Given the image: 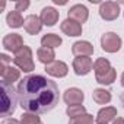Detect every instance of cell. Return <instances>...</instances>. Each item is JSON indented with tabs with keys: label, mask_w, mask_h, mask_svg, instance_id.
<instances>
[{
	"label": "cell",
	"mask_w": 124,
	"mask_h": 124,
	"mask_svg": "<svg viewBox=\"0 0 124 124\" xmlns=\"http://www.w3.org/2000/svg\"><path fill=\"white\" fill-rule=\"evenodd\" d=\"M69 124H93V117L89 114H83L78 118H72Z\"/></svg>",
	"instance_id": "cell-25"
},
{
	"label": "cell",
	"mask_w": 124,
	"mask_h": 124,
	"mask_svg": "<svg viewBox=\"0 0 124 124\" xmlns=\"http://www.w3.org/2000/svg\"><path fill=\"white\" fill-rule=\"evenodd\" d=\"M39 124H42V123H39Z\"/></svg>",
	"instance_id": "cell-32"
},
{
	"label": "cell",
	"mask_w": 124,
	"mask_h": 124,
	"mask_svg": "<svg viewBox=\"0 0 124 124\" xmlns=\"http://www.w3.org/2000/svg\"><path fill=\"white\" fill-rule=\"evenodd\" d=\"M64 102L66 104H69V105H80L82 102H83V98H85V95H83V92L80 91V89H78V88H70V89H67L66 92H64Z\"/></svg>",
	"instance_id": "cell-11"
},
{
	"label": "cell",
	"mask_w": 124,
	"mask_h": 124,
	"mask_svg": "<svg viewBox=\"0 0 124 124\" xmlns=\"http://www.w3.org/2000/svg\"><path fill=\"white\" fill-rule=\"evenodd\" d=\"M92 96H93V101L98 104H108L111 101V93L105 89H95Z\"/></svg>",
	"instance_id": "cell-21"
},
{
	"label": "cell",
	"mask_w": 124,
	"mask_h": 124,
	"mask_svg": "<svg viewBox=\"0 0 124 124\" xmlns=\"http://www.w3.org/2000/svg\"><path fill=\"white\" fill-rule=\"evenodd\" d=\"M61 31L69 37H79L82 34V26L76 21H72V19L67 18L63 23H61Z\"/></svg>",
	"instance_id": "cell-13"
},
{
	"label": "cell",
	"mask_w": 124,
	"mask_h": 124,
	"mask_svg": "<svg viewBox=\"0 0 124 124\" xmlns=\"http://www.w3.org/2000/svg\"><path fill=\"white\" fill-rule=\"evenodd\" d=\"M99 15L105 21H114L120 15V6L115 2H105L99 8Z\"/></svg>",
	"instance_id": "cell-5"
},
{
	"label": "cell",
	"mask_w": 124,
	"mask_h": 124,
	"mask_svg": "<svg viewBox=\"0 0 124 124\" xmlns=\"http://www.w3.org/2000/svg\"><path fill=\"white\" fill-rule=\"evenodd\" d=\"M21 107L31 114H45L58 104V88L55 82L41 75L23 78L18 85Z\"/></svg>",
	"instance_id": "cell-1"
},
{
	"label": "cell",
	"mask_w": 124,
	"mask_h": 124,
	"mask_svg": "<svg viewBox=\"0 0 124 124\" xmlns=\"http://www.w3.org/2000/svg\"><path fill=\"white\" fill-rule=\"evenodd\" d=\"M121 102H123V107H124V92L121 93Z\"/></svg>",
	"instance_id": "cell-31"
},
{
	"label": "cell",
	"mask_w": 124,
	"mask_h": 124,
	"mask_svg": "<svg viewBox=\"0 0 124 124\" xmlns=\"http://www.w3.org/2000/svg\"><path fill=\"white\" fill-rule=\"evenodd\" d=\"M114 80H115V70L114 69H111L108 73H105L102 76H96V82L102 83V85H111Z\"/></svg>",
	"instance_id": "cell-23"
},
{
	"label": "cell",
	"mask_w": 124,
	"mask_h": 124,
	"mask_svg": "<svg viewBox=\"0 0 124 124\" xmlns=\"http://www.w3.org/2000/svg\"><path fill=\"white\" fill-rule=\"evenodd\" d=\"M28 6H29V2H28V0H21V2H16V5H15V8H16L18 12H23V10H26Z\"/></svg>",
	"instance_id": "cell-26"
},
{
	"label": "cell",
	"mask_w": 124,
	"mask_h": 124,
	"mask_svg": "<svg viewBox=\"0 0 124 124\" xmlns=\"http://www.w3.org/2000/svg\"><path fill=\"white\" fill-rule=\"evenodd\" d=\"M2 124H22V123L18 121V120H15V118H6Z\"/></svg>",
	"instance_id": "cell-28"
},
{
	"label": "cell",
	"mask_w": 124,
	"mask_h": 124,
	"mask_svg": "<svg viewBox=\"0 0 124 124\" xmlns=\"http://www.w3.org/2000/svg\"><path fill=\"white\" fill-rule=\"evenodd\" d=\"M3 47L8 51L18 53L23 47V39H22V37L19 34H9V35H6L3 38Z\"/></svg>",
	"instance_id": "cell-7"
},
{
	"label": "cell",
	"mask_w": 124,
	"mask_h": 124,
	"mask_svg": "<svg viewBox=\"0 0 124 124\" xmlns=\"http://www.w3.org/2000/svg\"><path fill=\"white\" fill-rule=\"evenodd\" d=\"M13 61H15V64H16L21 70H23V72H32V70H34L32 51H31V48L26 47V45H23L22 50L16 53Z\"/></svg>",
	"instance_id": "cell-3"
},
{
	"label": "cell",
	"mask_w": 124,
	"mask_h": 124,
	"mask_svg": "<svg viewBox=\"0 0 124 124\" xmlns=\"http://www.w3.org/2000/svg\"><path fill=\"white\" fill-rule=\"evenodd\" d=\"M121 85H123V86H124V73H123V75H121Z\"/></svg>",
	"instance_id": "cell-30"
},
{
	"label": "cell",
	"mask_w": 124,
	"mask_h": 124,
	"mask_svg": "<svg viewBox=\"0 0 124 124\" xmlns=\"http://www.w3.org/2000/svg\"><path fill=\"white\" fill-rule=\"evenodd\" d=\"M45 72L54 78H64L67 75L69 69H67V64L63 63V61H53V63L45 66Z\"/></svg>",
	"instance_id": "cell-8"
},
{
	"label": "cell",
	"mask_w": 124,
	"mask_h": 124,
	"mask_svg": "<svg viewBox=\"0 0 124 124\" xmlns=\"http://www.w3.org/2000/svg\"><path fill=\"white\" fill-rule=\"evenodd\" d=\"M114 117H117V109L114 107H105L102 108L98 115H96V123L98 124H108Z\"/></svg>",
	"instance_id": "cell-15"
},
{
	"label": "cell",
	"mask_w": 124,
	"mask_h": 124,
	"mask_svg": "<svg viewBox=\"0 0 124 124\" xmlns=\"http://www.w3.org/2000/svg\"><path fill=\"white\" fill-rule=\"evenodd\" d=\"M41 44L45 48H55V47L61 45V38L55 34H47L41 38Z\"/></svg>",
	"instance_id": "cell-17"
},
{
	"label": "cell",
	"mask_w": 124,
	"mask_h": 124,
	"mask_svg": "<svg viewBox=\"0 0 124 124\" xmlns=\"http://www.w3.org/2000/svg\"><path fill=\"white\" fill-rule=\"evenodd\" d=\"M18 93L15 92L13 85L2 82V109L0 115L2 117H9L15 112L16 109V101H18Z\"/></svg>",
	"instance_id": "cell-2"
},
{
	"label": "cell",
	"mask_w": 124,
	"mask_h": 124,
	"mask_svg": "<svg viewBox=\"0 0 124 124\" xmlns=\"http://www.w3.org/2000/svg\"><path fill=\"white\" fill-rule=\"evenodd\" d=\"M6 21H8V25H9V26H12V28H19V26H22V25L25 23V21H23V18H22L21 12H18V10L9 12V13H8Z\"/></svg>",
	"instance_id": "cell-20"
},
{
	"label": "cell",
	"mask_w": 124,
	"mask_h": 124,
	"mask_svg": "<svg viewBox=\"0 0 124 124\" xmlns=\"http://www.w3.org/2000/svg\"><path fill=\"white\" fill-rule=\"evenodd\" d=\"M23 26L29 35H37L42 28V21H41V18H38L35 15H29V16H26Z\"/></svg>",
	"instance_id": "cell-10"
},
{
	"label": "cell",
	"mask_w": 124,
	"mask_h": 124,
	"mask_svg": "<svg viewBox=\"0 0 124 124\" xmlns=\"http://www.w3.org/2000/svg\"><path fill=\"white\" fill-rule=\"evenodd\" d=\"M0 75H2L3 82L10 83V85H12L13 82H16V80L19 79V76H21L19 70L15 69V67H5V69H0Z\"/></svg>",
	"instance_id": "cell-16"
},
{
	"label": "cell",
	"mask_w": 124,
	"mask_h": 124,
	"mask_svg": "<svg viewBox=\"0 0 124 124\" xmlns=\"http://www.w3.org/2000/svg\"><path fill=\"white\" fill-rule=\"evenodd\" d=\"M67 15H69V19L76 21L78 23H83L88 19V9L83 5H75V6L70 8Z\"/></svg>",
	"instance_id": "cell-9"
},
{
	"label": "cell",
	"mask_w": 124,
	"mask_h": 124,
	"mask_svg": "<svg viewBox=\"0 0 124 124\" xmlns=\"http://www.w3.org/2000/svg\"><path fill=\"white\" fill-rule=\"evenodd\" d=\"M93 67V63L89 57H76L73 60V69H75V73L79 75V76H83V75H88Z\"/></svg>",
	"instance_id": "cell-6"
},
{
	"label": "cell",
	"mask_w": 124,
	"mask_h": 124,
	"mask_svg": "<svg viewBox=\"0 0 124 124\" xmlns=\"http://www.w3.org/2000/svg\"><path fill=\"white\" fill-rule=\"evenodd\" d=\"M101 47L108 53H117L121 48V38L114 32H107L101 38Z\"/></svg>",
	"instance_id": "cell-4"
},
{
	"label": "cell",
	"mask_w": 124,
	"mask_h": 124,
	"mask_svg": "<svg viewBox=\"0 0 124 124\" xmlns=\"http://www.w3.org/2000/svg\"><path fill=\"white\" fill-rule=\"evenodd\" d=\"M21 123L22 124H39V117L37 114H31V112H26V114H22V118H21Z\"/></svg>",
	"instance_id": "cell-24"
},
{
	"label": "cell",
	"mask_w": 124,
	"mask_h": 124,
	"mask_svg": "<svg viewBox=\"0 0 124 124\" xmlns=\"http://www.w3.org/2000/svg\"><path fill=\"white\" fill-rule=\"evenodd\" d=\"M58 16H60V13L54 8H44L41 12V21L47 26H53L54 23H57Z\"/></svg>",
	"instance_id": "cell-14"
},
{
	"label": "cell",
	"mask_w": 124,
	"mask_h": 124,
	"mask_svg": "<svg viewBox=\"0 0 124 124\" xmlns=\"http://www.w3.org/2000/svg\"><path fill=\"white\" fill-rule=\"evenodd\" d=\"M83 114H86V109L83 105H69L67 108V115L70 118H78Z\"/></svg>",
	"instance_id": "cell-22"
},
{
	"label": "cell",
	"mask_w": 124,
	"mask_h": 124,
	"mask_svg": "<svg viewBox=\"0 0 124 124\" xmlns=\"http://www.w3.org/2000/svg\"><path fill=\"white\" fill-rule=\"evenodd\" d=\"M10 61V58L6 54H0V69H5L8 67V63Z\"/></svg>",
	"instance_id": "cell-27"
},
{
	"label": "cell",
	"mask_w": 124,
	"mask_h": 124,
	"mask_svg": "<svg viewBox=\"0 0 124 124\" xmlns=\"http://www.w3.org/2000/svg\"><path fill=\"white\" fill-rule=\"evenodd\" d=\"M72 51H73V54H75L76 57H83V55H85V57H89V55L93 53V47H92V44L88 42V41H78V42L73 44Z\"/></svg>",
	"instance_id": "cell-12"
},
{
	"label": "cell",
	"mask_w": 124,
	"mask_h": 124,
	"mask_svg": "<svg viewBox=\"0 0 124 124\" xmlns=\"http://www.w3.org/2000/svg\"><path fill=\"white\" fill-rule=\"evenodd\" d=\"M37 55L39 58L41 63L44 64H50L54 61V51L53 48H45V47H41L38 51H37Z\"/></svg>",
	"instance_id": "cell-19"
},
{
	"label": "cell",
	"mask_w": 124,
	"mask_h": 124,
	"mask_svg": "<svg viewBox=\"0 0 124 124\" xmlns=\"http://www.w3.org/2000/svg\"><path fill=\"white\" fill-rule=\"evenodd\" d=\"M112 124H124V118H117Z\"/></svg>",
	"instance_id": "cell-29"
},
{
	"label": "cell",
	"mask_w": 124,
	"mask_h": 124,
	"mask_svg": "<svg viewBox=\"0 0 124 124\" xmlns=\"http://www.w3.org/2000/svg\"><path fill=\"white\" fill-rule=\"evenodd\" d=\"M93 69H95V73H96V76H102V75L108 73V72H109L112 67H111L109 61H108L107 58L101 57V58H98V60L95 61V64H93Z\"/></svg>",
	"instance_id": "cell-18"
}]
</instances>
